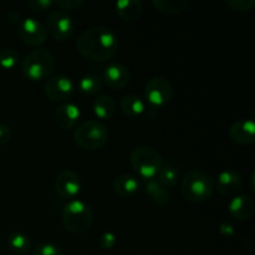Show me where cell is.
<instances>
[{
  "mask_svg": "<svg viewBox=\"0 0 255 255\" xmlns=\"http://www.w3.org/2000/svg\"><path fill=\"white\" fill-rule=\"evenodd\" d=\"M117 49L119 37L107 26L90 27L80 34L76 41L77 52L90 61H109L117 54Z\"/></svg>",
  "mask_w": 255,
  "mask_h": 255,
  "instance_id": "1",
  "label": "cell"
},
{
  "mask_svg": "<svg viewBox=\"0 0 255 255\" xmlns=\"http://www.w3.org/2000/svg\"><path fill=\"white\" fill-rule=\"evenodd\" d=\"M214 192V179L201 169H189L181 181V193L189 203H202Z\"/></svg>",
  "mask_w": 255,
  "mask_h": 255,
  "instance_id": "2",
  "label": "cell"
},
{
  "mask_svg": "<svg viewBox=\"0 0 255 255\" xmlns=\"http://www.w3.org/2000/svg\"><path fill=\"white\" fill-rule=\"evenodd\" d=\"M56 67L54 55L46 49L37 47L25 56L21 62V72L30 81H42L51 77Z\"/></svg>",
  "mask_w": 255,
  "mask_h": 255,
  "instance_id": "3",
  "label": "cell"
},
{
  "mask_svg": "<svg viewBox=\"0 0 255 255\" xmlns=\"http://www.w3.org/2000/svg\"><path fill=\"white\" fill-rule=\"evenodd\" d=\"M62 226L67 232L81 234L89 231L94 222V212L87 203L80 199H72L62 209Z\"/></svg>",
  "mask_w": 255,
  "mask_h": 255,
  "instance_id": "4",
  "label": "cell"
},
{
  "mask_svg": "<svg viewBox=\"0 0 255 255\" xmlns=\"http://www.w3.org/2000/svg\"><path fill=\"white\" fill-rule=\"evenodd\" d=\"M72 137H74L75 143L82 149L97 151L106 146L109 141V128L102 122L89 120L80 124L74 129Z\"/></svg>",
  "mask_w": 255,
  "mask_h": 255,
  "instance_id": "5",
  "label": "cell"
},
{
  "mask_svg": "<svg viewBox=\"0 0 255 255\" xmlns=\"http://www.w3.org/2000/svg\"><path fill=\"white\" fill-rule=\"evenodd\" d=\"M128 161L132 169L146 181L153 179L163 164L161 153L149 146H138L132 149Z\"/></svg>",
  "mask_w": 255,
  "mask_h": 255,
  "instance_id": "6",
  "label": "cell"
},
{
  "mask_svg": "<svg viewBox=\"0 0 255 255\" xmlns=\"http://www.w3.org/2000/svg\"><path fill=\"white\" fill-rule=\"evenodd\" d=\"M144 97L151 106L156 109L164 107L173 97V87L167 77H151L144 85Z\"/></svg>",
  "mask_w": 255,
  "mask_h": 255,
  "instance_id": "7",
  "label": "cell"
},
{
  "mask_svg": "<svg viewBox=\"0 0 255 255\" xmlns=\"http://www.w3.org/2000/svg\"><path fill=\"white\" fill-rule=\"evenodd\" d=\"M75 20L71 15L64 10H55L47 16L46 34H49L56 41H66L75 31Z\"/></svg>",
  "mask_w": 255,
  "mask_h": 255,
  "instance_id": "8",
  "label": "cell"
},
{
  "mask_svg": "<svg viewBox=\"0 0 255 255\" xmlns=\"http://www.w3.org/2000/svg\"><path fill=\"white\" fill-rule=\"evenodd\" d=\"M76 85L65 75H55L49 77L45 82L44 91L47 99L52 102H67V100L74 95Z\"/></svg>",
  "mask_w": 255,
  "mask_h": 255,
  "instance_id": "9",
  "label": "cell"
},
{
  "mask_svg": "<svg viewBox=\"0 0 255 255\" xmlns=\"http://www.w3.org/2000/svg\"><path fill=\"white\" fill-rule=\"evenodd\" d=\"M16 27L21 41L29 46H41L46 41V29L39 20L34 17H22L21 22Z\"/></svg>",
  "mask_w": 255,
  "mask_h": 255,
  "instance_id": "10",
  "label": "cell"
},
{
  "mask_svg": "<svg viewBox=\"0 0 255 255\" xmlns=\"http://www.w3.org/2000/svg\"><path fill=\"white\" fill-rule=\"evenodd\" d=\"M82 188V182L79 174L70 169L60 172L55 179V191L67 202L76 199Z\"/></svg>",
  "mask_w": 255,
  "mask_h": 255,
  "instance_id": "11",
  "label": "cell"
},
{
  "mask_svg": "<svg viewBox=\"0 0 255 255\" xmlns=\"http://www.w3.org/2000/svg\"><path fill=\"white\" fill-rule=\"evenodd\" d=\"M131 75H129L128 67L125 66L120 62H110L106 65L102 75V81L106 82V85L111 89L121 90L128 85Z\"/></svg>",
  "mask_w": 255,
  "mask_h": 255,
  "instance_id": "12",
  "label": "cell"
},
{
  "mask_svg": "<svg viewBox=\"0 0 255 255\" xmlns=\"http://www.w3.org/2000/svg\"><path fill=\"white\" fill-rule=\"evenodd\" d=\"M229 137L241 146H251L255 141V124L253 119H242L229 127Z\"/></svg>",
  "mask_w": 255,
  "mask_h": 255,
  "instance_id": "13",
  "label": "cell"
},
{
  "mask_svg": "<svg viewBox=\"0 0 255 255\" xmlns=\"http://www.w3.org/2000/svg\"><path fill=\"white\" fill-rule=\"evenodd\" d=\"M228 212L236 221H248L255 212V201L249 194L236 196L228 204Z\"/></svg>",
  "mask_w": 255,
  "mask_h": 255,
  "instance_id": "14",
  "label": "cell"
},
{
  "mask_svg": "<svg viewBox=\"0 0 255 255\" xmlns=\"http://www.w3.org/2000/svg\"><path fill=\"white\" fill-rule=\"evenodd\" d=\"M81 117V110L74 102H64L55 110V124L62 129H70L76 126Z\"/></svg>",
  "mask_w": 255,
  "mask_h": 255,
  "instance_id": "15",
  "label": "cell"
},
{
  "mask_svg": "<svg viewBox=\"0 0 255 255\" xmlns=\"http://www.w3.org/2000/svg\"><path fill=\"white\" fill-rule=\"evenodd\" d=\"M243 186L242 176L236 171H223L218 174L214 183V189L221 196H233L238 193Z\"/></svg>",
  "mask_w": 255,
  "mask_h": 255,
  "instance_id": "16",
  "label": "cell"
},
{
  "mask_svg": "<svg viewBox=\"0 0 255 255\" xmlns=\"http://www.w3.org/2000/svg\"><path fill=\"white\" fill-rule=\"evenodd\" d=\"M115 7L119 16L126 22L136 21L143 12V2L141 0H119L115 2Z\"/></svg>",
  "mask_w": 255,
  "mask_h": 255,
  "instance_id": "17",
  "label": "cell"
},
{
  "mask_svg": "<svg viewBox=\"0 0 255 255\" xmlns=\"http://www.w3.org/2000/svg\"><path fill=\"white\" fill-rule=\"evenodd\" d=\"M141 188V182L132 174L124 173L117 176L112 183V189L120 197H129L137 193Z\"/></svg>",
  "mask_w": 255,
  "mask_h": 255,
  "instance_id": "18",
  "label": "cell"
},
{
  "mask_svg": "<svg viewBox=\"0 0 255 255\" xmlns=\"http://www.w3.org/2000/svg\"><path fill=\"white\" fill-rule=\"evenodd\" d=\"M120 107L124 115L131 119H136V117L142 116L146 112L147 105L142 97L137 96V95H126L120 101Z\"/></svg>",
  "mask_w": 255,
  "mask_h": 255,
  "instance_id": "19",
  "label": "cell"
},
{
  "mask_svg": "<svg viewBox=\"0 0 255 255\" xmlns=\"http://www.w3.org/2000/svg\"><path fill=\"white\" fill-rule=\"evenodd\" d=\"M92 109H94V114L96 115L97 119L107 121L115 115L116 105L110 95H100L95 99Z\"/></svg>",
  "mask_w": 255,
  "mask_h": 255,
  "instance_id": "20",
  "label": "cell"
},
{
  "mask_svg": "<svg viewBox=\"0 0 255 255\" xmlns=\"http://www.w3.org/2000/svg\"><path fill=\"white\" fill-rule=\"evenodd\" d=\"M151 4L159 12L167 15H179L188 10L191 1L189 0H152Z\"/></svg>",
  "mask_w": 255,
  "mask_h": 255,
  "instance_id": "21",
  "label": "cell"
},
{
  "mask_svg": "<svg viewBox=\"0 0 255 255\" xmlns=\"http://www.w3.org/2000/svg\"><path fill=\"white\" fill-rule=\"evenodd\" d=\"M144 191H146L147 196L152 199L153 203H156L157 206H167V204L171 202V193L168 192V189H166L164 187H162L156 179H148L146 181V187H144Z\"/></svg>",
  "mask_w": 255,
  "mask_h": 255,
  "instance_id": "22",
  "label": "cell"
},
{
  "mask_svg": "<svg viewBox=\"0 0 255 255\" xmlns=\"http://www.w3.org/2000/svg\"><path fill=\"white\" fill-rule=\"evenodd\" d=\"M156 177V181L166 189L172 188V187L176 186L179 178V172L176 163L171 161L166 162V163L163 162V164H162L161 169H159L158 174H157Z\"/></svg>",
  "mask_w": 255,
  "mask_h": 255,
  "instance_id": "23",
  "label": "cell"
},
{
  "mask_svg": "<svg viewBox=\"0 0 255 255\" xmlns=\"http://www.w3.org/2000/svg\"><path fill=\"white\" fill-rule=\"evenodd\" d=\"M10 251L16 254H26L31 249V239L22 232H14L7 238Z\"/></svg>",
  "mask_w": 255,
  "mask_h": 255,
  "instance_id": "24",
  "label": "cell"
},
{
  "mask_svg": "<svg viewBox=\"0 0 255 255\" xmlns=\"http://www.w3.org/2000/svg\"><path fill=\"white\" fill-rule=\"evenodd\" d=\"M77 87L85 95H96L102 89V77L95 74L85 75L79 80Z\"/></svg>",
  "mask_w": 255,
  "mask_h": 255,
  "instance_id": "25",
  "label": "cell"
},
{
  "mask_svg": "<svg viewBox=\"0 0 255 255\" xmlns=\"http://www.w3.org/2000/svg\"><path fill=\"white\" fill-rule=\"evenodd\" d=\"M19 62V54L11 47H5L0 50V66L2 69L11 70Z\"/></svg>",
  "mask_w": 255,
  "mask_h": 255,
  "instance_id": "26",
  "label": "cell"
},
{
  "mask_svg": "<svg viewBox=\"0 0 255 255\" xmlns=\"http://www.w3.org/2000/svg\"><path fill=\"white\" fill-rule=\"evenodd\" d=\"M32 255H65L62 249L55 243H41L34 249Z\"/></svg>",
  "mask_w": 255,
  "mask_h": 255,
  "instance_id": "27",
  "label": "cell"
},
{
  "mask_svg": "<svg viewBox=\"0 0 255 255\" xmlns=\"http://www.w3.org/2000/svg\"><path fill=\"white\" fill-rule=\"evenodd\" d=\"M226 4L233 11L247 12L255 5V0H226Z\"/></svg>",
  "mask_w": 255,
  "mask_h": 255,
  "instance_id": "28",
  "label": "cell"
},
{
  "mask_svg": "<svg viewBox=\"0 0 255 255\" xmlns=\"http://www.w3.org/2000/svg\"><path fill=\"white\" fill-rule=\"evenodd\" d=\"M117 243L116 234L112 232H105L99 237V247L104 251H110L114 248Z\"/></svg>",
  "mask_w": 255,
  "mask_h": 255,
  "instance_id": "29",
  "label": "cell"
},
{
  "mask_svg": "<svg viewBox=\"0 0 255 255\" xmlns=\"http://www.w3.org/2000/svg\"><path fill=\"white\" fill-rule=\"evenodd\" d=\"M26 5L32 11L44 12L54 5V1H51V0H29Z\"/></svg>",
  "mask_w": 255,
  "mask_h": 255,
  "instance_id": "30",
  "label": "cell"
},
{
  "mask_svg": "<svg viewBox=\"0 0 255 255\" xmlns=\"http://www.w3.org/2000/svg\"><path fill=\"white\" fill-rule=\"evenodd\" d=\"M56 6L60 7V10H76L84 4V0H56L54 1Z\"/></svg>",
  "mask_w": 255,
  "mask_h": 255,
  "instance_id": "31",
  "label": "cell"
},
{
  "mask_svg": "<svg viewBox=\"0 0 255 255\" xmlns=\"http://www.w3.org/2000/svg\"><path fill=\"white\" fill-rule=\"evenodd\" d=\"M11 138V128L9 125L0 124V146L6 144Z\"/></svg>",
  "mask_w": 255,
  "mask_h": 255,
  "instance_id": "32",
  "label": "cell"
},
{
  "mask_svg": "<svg viewBox=\"0 0 255 255\" xmlns=\"http://www.w3.org/2000/svg\"><path fill=\"white\" fill-rule=\"evenodd\" d=\"M218 232L222 234V236H226V237L234 236V234H236V229H234V227L229 223L219 224Z\"/></svg>",
  "mask_w": 255,
  "mask_h": 255,
  "instance_id": "33",
  "label": "cell"
},
{
  "mask_svg": "<svg viewBox=\"0 0 255 255\" xmlns=\"http://www.w3.org/2000/svg\"><path fill=\"white\" fill-rule=\"evenodd\" d=\"M6 17H7V21H9L11 25H14V26H17V25H19L20 22H21V20H22L21 14H20V12H17V11L9 12Z\"/></svg>",
  "mask_w": 255,
  "mask_h": 255,
  "instance_id": "34",
  "label": "cell"
},
{
  "mask_svg": "<svg viewBox=\"0 0 255 255\" xmlns=\"http://www.w3.org/2000/svg\"><path fill=\"white\" fill-rule=\"evenodd\" d=\"M254 176H255V173H254V172H252V174H251V191H252V192H254V191H255V186H254Z\"/></svg>",
  "mask_w": 255,
  "mask_h": 255,
  "instance_id": "35",
  "label": "cell"
},
{
  "mask_svg": "<svg viewBox=\"0 0 255 255\" xmlns=\"http://www.w3.org/2000/svg\"><path fill=\"white\" fill-rule=\"evenodd\" d=\"M0 251H1V241H0Z\"/></svg>",
  "mask_w": 255,
  "mask_h": 255,
  "instance_id": "36",
  "label": "cell"
}]
</instances>
